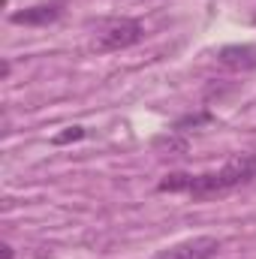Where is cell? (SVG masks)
Segmentation results:
<instances>
[{"label":"cell","instance_id":"obj_3","mask_svg":"<svg viewBox=\"0 0 256 259\" xmlns=\"http://www.w3.org/2000/svg\"><path fill=\"white\" fill-rule=\"evenodd\" d=\"M220 250V241L214 235H193L187 241H178L166 250H160L157 259H214Z\"/></svg>","mask_w":256,"mask_h":259},{"label":"cell","instance_id":"obj_6","mask_svg":"<svg viewBox=\"0 0 256 259\" xmlns=\"http://www.w3.org/2000/svg\"><path fill=\"white\" fill-rule=\"evenodd\" d=\"M190 184H193V175L175 172V175H166V178L157 184V190H160V193H187Z\"/></svg>","mask_w":256,"mask_h":259},{"label":"cell","instance_id":"obj_5","mask_svg":"<svg viewBox=\"0 0 256 259\" xmlns=\"http://www.w3.org/2000/svg\"><path fill=\"white\" fill-rule=\"evenodd\" d=\"M220 64L226 69H256V46H226V49H220Z\"/></svg>","mask_w":256,"mask_h":259},{"label":"cell","instance_id":"obj_9","mask_svg":"<svg viewBox=\"0 0 256 259\" xmlns=\"http://www.w3.org/2000/svg\"><path fill=\"white\" fill-rule=\"evenodd\" d=\"M0 250H3V259H12V247H9V244H3Z\"/></svg>","mask_w":256,"mask_h":259},{"label":"cell","instance_id":"obj_8","mask_svg":"<svg viewBox=\"0 0 256 259\" xmlns=\"http://www.w3.org/2000/svg\"><path fill=\"white\" fill-rule=\"evenodd\" d=\"M81 136H84V130H81V127H69L66 133L55 136V145H66V142H75V139H81Z\"/></svg>","mask_w":256,"mask_h":259},{"label":"cell","instance_id":"obj_4","mask_svg":"<svg viewBox=\"0 0 256 259\" xmlns=\"http://www.w3.org/2000/svg\"><path fill=\"white\" fill-rule=\"evenodd\" d=\"M66 3L64 0H52V3H36V6H27L21 12H12L9 21L12 24H30V27H42V24H52L64 15Z\"/></svg>","mask_w":256,"mask_h":259},{"label":"cell","instance_id":"obj_7","mask_svg":"<svg viewBox=\"0 0 256 259\" xmlns=\"http://www.w3.org/2000/svg\"><path fill=\"white\" fill-rule=\"evenodd\" d=\"M154 148H166V151H178V154H184V151H187V142H184V139H169V136H163V139L154 142Z\"/></svg>","mask_w":256,"mask_h":259},{"label":"cell","instance_id":"obj_1","mask_svg":"<svg viewBox=\"0 0 256 259\" xmlns=\"http://www.w3.org/2000/svg\"><path fill=\"white\" fill-rule=\"evenodd\" d=\"M253 178H256V154H235L220 169L193 175L187 196L196 199V202H208V199H217V196L229 193V190H235V187H241Z\"/></svg>","mask_w":256,"mask_h":259},{"label":"cell","instance_id":"obj_2","mask_svg":"<svg viewBox=\"0 0 256 259\" xmlns=\"http://www.w3.org/2000/svg\"><path fill=\"white\" fill-rule=\"evenodd\" d=\"M145 36V27L142 21L127 18V15H115V18H103L97 27H94V36H91V49L106 55V52H121L130 49L136 42H142Z\"/></svg>","mask_w":256,"mask_h":259}]
</instances>
